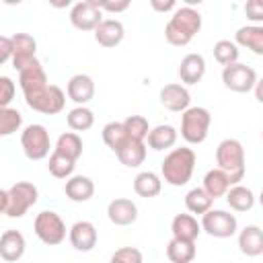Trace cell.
Instances as JSON below:
<instances>
[{"mask_svg":"<svg viewBox=\"0 0 263 263\" xmlns=\"http://www.w3.org/2000/svg\"><path fill=\"white\" fill-rule=\"evenodd\" d=\"M253 92H255V99L263 105V78H259V80H257V84H255Z\"/></svg>","mask_w":263,"mask_h":263,"instance_id":"45","label":"cell"},{"mask_svg":"<svg viewBox=\"0 0 263 263\" xmlns=\"http://www.w3.org/2000/svg\"><path fill=\"white\" fill-rule=\"evenodd\" d=\"M195 162H197V156H195V150L189 148V146H181V148H173L162 164H160V175H162V181L173 185V187H183L191 181L193 177V171H195Z\"/></svg>","mask_w":263,"mask_h":263,"instance_id":"2","label":"cell"},{"mask_svg":"<svg viewBox=\"0 0 263 263\" xmlns=\"http://www.w3.org/2000/svg\"><path fill=\"white\" fill-rule=\"evenodd\" d=\"M257 201H259V205H261V208H263V191H261V193H259V197H257Z\"/></svg>","mask_w":263,"mask_h":263,"instance_id":"46","label":"cell"},{"mask_svg":"<svg viewBox=\"0 0 263 263\" xmlns=\"http://www.w3.org/2000/svg\"><path fill=\"white\" fill-rule=\"evenodd\" d=\"M245 14L253 25H263V0H247Z\"/></svg>","mask_w":263,"mask_h":263,"instance_id":"41","label":"cell"},{"mask_svg":"<svg viewBox=\"0 0 263 263\" xmlns=\"http://www.w3.org/2000/svg\"><path fill=\"white\" fill-rule=\"evenodd\" d=\"M123 125H125V132H127L129 140L146 142V138L150 134V125H148V119L144 115H129V117L123 119Z\"/></svg>","mask_w":263,"mask_h":263,"instance_id":"37","label":"cell"},{"mask_svg":"<svg viewBox=\"0 0 263 263\" xmlns=\"http://www.w3.org/2000/svg\"><path fill=\"white\" fill-rule=\"evenodd\" d=\"M66 92L70 101L82 107L95 97V80L88 74H74L66 84Z\"/></svg>","mask_w":263,"mask_h":263,"instance_id":"17","label":"cell"},{"mask_svg":"<svg viewBox=\"0 0 263 263\" xmlns=\"http://www.w3.org/2000/svg\"><path fill=\"white\" fill-rule=\"evenodd\" d=\"M171 232H173V238L195 242L201 232V222H197L193 214H177L171 222Z\"/></svg>","mask_w":263,"mask_h":263,"instance_id":"22","label":"cell"},{"mask_svg":"<svg viewBox=\"0 0 263 263\" xmlns=\"http://www.w3.org/2000/svg\"><path fill=\"white\" fill-rule=\"evenodd\" d=\"M224 197H226V203H228L234 212H249V210L255 205V201H257L255 193H253L249 187L240 185V183H238V185H232Z\"/></svg>","mask_w":263,"mask_h":263,"instance_id":"28","label":"cell"},{"mask_svg":"<svg viewBox=\"0 0 263 263\" xmlns=\"http://www.w3.org/2000/svg\"><path fill=\"white\" fill-rule=\"evenodd\" d=\"M115 156L119 158L121 164L134 168V166H140L144 160H146V142H136V140H129L121 150L115 152Z\"/></svg>","mask_w":263,"mask_h":263,"instance_id":"31","label":"cell"},{"mask_svg":"<svg viewBox=\"0 0 263 263\" xmlns=\"http://www.w3.org/2000/svg\"><path fill=\"white\" fill-rule=\"evenodd\" d=\"M195 242L189 240H179V238H171L166 245V257L171 263H191L195 259Z\"/></svg>","mask_w":263,"mask_h":263,"instance_id":"30","label":"cell"},{"mask_svg":"<svg viewBox=\"0 0 263 263\" xmlns=\"http://www.w3.org/2000/svg\"><path fill=\"white\" fill-rule=\"evenodd\" d=\"M160 189H162V177H158L152 171H142L134 177V191L140 197H146V199L156 197Z\"/></svg>","mask_w":263,"mask_h":263,"instance_id":"27","label":"cell"},{"mask_svg":"<svg viewBox=\"0 0 263 263\" xmlns=\"http://www.w3.org/2000/svg\"><path fill=\"white\" fill-rule=\"evenodd\" d=\"M216 162L234 185L245 179V148L236 138H226L216 148Z\"/></svg>","mask_w":263,"mask_h":263,"instance_id":"4","label":"cell"},{"mask_svg":"<svg viewBox=\"0 0 263 263\" xmlns=\"http://www.w3.org/2000/svg\"><path fill=\"white\" fill-rule=\"evenodd\" d=\"M103 21V10L99 8L97 0H82L70 8V23L78 31H95Z\"/></svg>","mask_w":263,"mask_h":263,"instance_id":"11","label":"cell"},{"mask_svg":"<svg viewBox=\"0 0 263 263\" xmlns=\"http://www.w3.org/2000/svg\"><path fill=\"white\" fill-rule=\"evenodd\" d=\"M64 193H66V197L70 201L84 203V201H88L95 195V183L86 175H72L70 179H66Z\"/></svg>","mask_w":263,"mask_h":263,"instance_id":"18","label":"cell"},{"mask_svg":"<svg viewBox=\"0 0 263 263\" xmlns=\"http://www.w3.org/2000/svg\"><path fill=\"white\" fill-rule=\"evenodd\" d=\"M205 74V58L201 53H187L179 64L181 84H197Z\"/></svg>","mask_w":263,"mask_h":263,"instance_id":"21","label":"cell"},{"mask_svg":"<svg viewBox=\"0 0 263 263\" xmlns=\"http://www.w3.org/2000/svg\"><path fill=\"white\" fill-rule=\"evenodd\" d=\"M201 29V14L193 6H177L168 23L164 25V39L171 45L183 47L191 43V39L199 33Z\"/></svg>","mask_w":263,"mask_h":263,"instance_id":"1","label":"cell"},{"mask_svg":"<svg viewBox=\"0 0 263 263\" xmlns=\"http://www.w3.org/2000/svg\"><path fill=\"white\" fill-rule=\"evenodd\" d=\"M23 125V115L18 109L12 107H4L0 109V136H12L14 132H18Z\"/></svg>","mask_w":263,"mask_h":263,"instance_id":"38","label":"cell"},{"mask_svg":"<svg viewBox=\"0 0 263 263\" xmlns=\"http://www.w3.org/2000/svg\"><path fill=\"white\" fill-rule=\"evenodd\" d=\"M68 238H70V245L80 251V253H88L97 247V240H99V234H97V226L88 220H78L70 226V232H68Z\"/></svg>","mask_w":263,"mask_h":263,"instance_id":"15","label":"cell"},{"mask_svg":"<svg viewBox=\"0 0 263 263\" xmlns=\"http://www.w3.org/2000/svg\"><path fill=\"white\" fill-rule=\"evenodd\" d=\"M177 138H179V132H177L173 125H168V123H160V125H156V127L150 129L146 142H148V148L160 152V150H168V148H173V146L177 144Z\"/></svg>","mask_w":263,"mask_h":263,"instance_id":"26","label":"cell"},{"mask_svg":"<svg viewBox=\"0 0 263 263\" xmlns=\"http://www.w3.org/2000/svg\"><path fill=\"white\" fill-rule=\"evenodd\" d=\"M234 43L253 51L255 55H263V25H245L234 33Z\"/></svg>","mask_w":263,"mask_h":263,"instance_id":"23","label":"cell"},{"mask_svg":"<svg viewBox=\"0 0 263 263\" xmlns=\"http://www.w3.org/2000/svg\"><path fill=\"white\" fill-rule=\"evenodd\" d=\"M232 185H234L232 179H230L222 168L216 166V168H210V171L205 173L201 187L208 191V195H210L212 199H218V197H224Z\"/></svg>","mask_w":263,"mask_h":263,"instance_id":"25","label":"cell"},{"mask_svg":"<svg viewBox=\"0 0 263 263\" xmlns=\"http://www.w3.org/2000/svg\"><path fill=\"white\" fill-rule=\"evenodd\" d=\"M25 103L33 111H37V113L55 115V113L64 111V107H66V95H64V90L58 84H49L41 92H37L33 97H27Z\"/></svg>","mask_w":263,"mask_h":263,"instance_id":"9","label":"cell"},{"mask_svg":"<svg viewBox=\"0 0 263 263\" xmlns=\"http://www.w3.org/2000/svg\"><path fill=\"white\" fill-rule=\"evenodd\" d=\"M201 230L214 238H230L238 230L236 216L226 210H210L201 216Z\"/></svg>","mask_w":263,"mask_h":263,"instance_id":"8","label":"cell"},{"mask_svg":"<svg viewBox=\"0 0 263 263\" xmlns=\"http://www.w3.org/2000/svg\"><path fill=\"white\" fill-rule=\"evenodd\" d=\"M37 53V41L29 33H14L12 35V68L25 70L31 62H35Z\"/></svg>","mask_w":263,"mask_h":263,"instance_id":"13","label":"cell"},{"mask_svg":"<svg viewBox=\"0 0 263 263\" xmlns=\"http://www.w3.org/2000/svg\"><path fill=\"white\" fill-rule=\"evenodd\" d=\"M27 240L18 230H4L0 236V257L6 263H14L25 255Z\"/></svg>","mask_w":263,"mask_h":263,"instance_id":"19","label":"cell"},{"mask_svg":"<svg viewBox=\"0 0 263 263\" xmlns=\"http://www.w3.org/2000/svg\"><path fill=\"white\" fill-rule=\"evenodd\" d=\"M16 86L10 76H0V109L10 107V101L14 99Z\"/></svg>","mask_w":263,"mask_h":263,"instance_id":"40","label":"cell"},{"mask_svg":"<svg viewBox=\"0 0 263 263\" xmlns=\"http://www.w3.org/2000/svg\"><path fill=\"white\" fill-rule=\"evenodd\" d=\"M99 8L101 10H107V12H123L129 8V0H97Z\"/></svg>","mask_w":263,"mask_h":263,"instance_id":"42","label":"cell"},{"mask_svg":"<svg viewBox=\"0 0 263 263\" xmlns=\"http://www.w3.org/2000/svg\"><path fill=\"white\" fill-rule=\"evenodd\" d=\"M33 230H35L37 238L47 247H55V245L64 242L66 234L70 232V228H66V222L62 220V216L58 212H53V210L39 212L35 216Z\"/></svg>","mask_w":263,"mask_h":263,"instance_id":"6","label":"cell"},{"mask_svg":"<svg viewBox=\"0 0 263 263\" xmlns=\"http://www.w3.org/2000/svg\"><path fill=\"white\" fill-rule=\"evenodd\" d=\"M261 138H263V129H261Z\"/></svg>","mask_w":263,"mask_h":263,"instance_id":"47","label":"cell"},{"mask_svg":"<svg viewBox=\"0 0 263 263\" xmlns=\"http://www.w3.org/2000/svg\"><path fill=\"white\" fill-rule=\"evenodd\" d=\"M107 218L115 226H129L138 220V205L129 197H115L107 205Z\"/></svg>","mask_w":263,"mask_h":263,"instance_id":"16","label":"cell"},{"mask_svg":"<svg viewBox=\"0 0 263 263\" xmlns=\"http://www.w3.org/2000/svg\"><path fill=\"white\" fill-rule=\"evenodd\" d=\"M109 263H144V257L136 247H121L111 255Z\"/></svg>","mask_w":263,"mask_h":263,"instance_id":"39","label":"cell"},{"mask_svg":"<svg viewBox=\"0 0 263 263\" xmlns=\"http://www.w3.org/2000/svg\"><path fill=\"white\" fill-rule=\"evenodd\" d=\"M101 134H103V142H105L113 152L121 150V148L129 142V136H127V132H125L123 121H109V123L103 127Z\"/></svg>","mask_w":263,"mask_h":263,"instance_id":"32","label":"cell"},{"mask_svg":"<svg viewBox=\"0 0 263 263\" xmlns=\"http://www.w3.org/2000/svg\"><path fill=\"white\" fill-rule=\"evenodd\" d=\"M212 125V113L205 107H189L185 113H181V138L187 144H201Z\"/></svg>","mask_w":263,"mask_h":263,"instance_id":"5","label":"cell"},{"mask_svg":"<svg viewBox=\"0 0 263 263\" xmlns=\"http://www.w3.org/2000/svg\"><path fill=\"white\" fill-rule=\"evenodd\" d=\"M160 105L175 113H185L191 107V95L185 84L171 82L160 88Z\"/></svg>","mask_w":263,"mask_h":263,"instance_id":"14","label":"cell"},{"mask_svg":"<svg viewBox=\"0 0 263 263\" xmlns=\"http://www.w3.org/2000/svg\"><path fill=\"white\" fill-rule=\"evenodd\" d=\"M257 80H259L257 72L251 66H247V64L236 62V64H230V66L222 68V82H224L226 88H230L234 92H249V90H253Z\"/></svg>","mask_w":263,"mask_h":263,"instance_id":"10","label":"cell"},{"mask_svg":"<svg viewBox=\"0 0 263 263\" xmlns=\"http://www.w3.org/2000/svg\"><path fill=\"white\" fill-rule=\"evenodd\" d=\"M123 37H125V27L117 18H105L95 29V41L103 47H115L123 41Z\"/></svg>","mask_w":263,"mask_h":263,"instance_id":"20","label":"cell"},{"mask_svg":"<svg viewBox=\"0 0 263 263\" xmlns=\"http://www.w3.org/2000/svg\"><path fill=\"white\" fill-rule=\"evenodd\" d=\"M152 4V8L154 10H158V12H168V10H177V2L175 0H166V2H160V0H152L150 2Z\"/></svg>","mask_w":263,"mask_h":263,"instance_id":"44","label":"cell"},{"mask_svg":"<svg viewBox=\"0 0 263 263\" xmlns=\"http://www.w3.org/2000/svg\"><path fill=\"white\" fill-rule=\"evenodd\" d=\"M238 55H240V49L234 41L230 39H220L214 43V58L220 66H230V64H236L238 62Z\"/></svg>","mask_w":263,"mask_h":263,"instance_id":"36","label":"cell"},{"mask_svg":"<svg viewBox=\"0 0 263 263\" xmlns=\"http://www.w3.org/2000/svg\"><path fill=\"white\" fill-rule=\"evenodd\" d=\"M238 249L247 257H259L263 253V230L255 224L245 226L238 232Z\"/></svg>","mask_w":263,"mask_h":263,"instance_id":"24","label":"cell"},{"mask_svg":"<svg viewBox=\"0 0 263 263\" xmlns=\"http://www.w3.org/2000/svg\"><path fill=\"white\" fill-rule=\"evenodd\" d=\"M82 148H84L82 146V138L76 132H66V134H62L58 138L53 150L64 154V156H68V158H72V160H78L82 156Z\"/></svg>","mask_w":263,"mask_h":263,"instance_id":"33","label":"cell"},{"mask_svg":"<svg viewBox=\"0 0 263 263\" xmlns=\"http://www.w3.org/2000/svg\"><path fill=\"white\" fill-rule=\"evenodd\" d=\"M74 166H76V160L60 154V152H51L49 154V160H47V171L55 177V179H70L72 173H74Z\"/></svg>","mask_w":263,"mask_h":263,"instance_id":"35","label":"cell"},{"mask_svg":"<svg viewBox=\"0 0 263 263\" xmlns=\"http://www.w3.org/2000/svg\"><path fill=\"white\" fill-rule=\"evenodd\" d=\"M212 205H214V199L208 195L203 187H193L185 195V208L193 216H203L205 212L212 210Z\"/></svg>","mask_w":263,"mask_h":263,"instance_id":"29","label":"cell"},{"mask_svg":"<svg viewBox=\"0 0 263 263\" xmlns=\"http://www.w3.org/2000/svg\"><path fill=\"white\" fill-rule=\"evenodd\" d=\"M18 84H21V90H23V97H33L37 92H41L45 86H49L47 82V74L41 66L39 60L31 62L25 70L18 72Z\"/></svg>","mask_w":263,"mask_h":263,"instance_id":"12","label":"cell"},{"mask_svg":"<svg viewBox=\"0 0 263 263\" xmlns=\"http://www.w3.org/2000/svg\"><path fill=\"white\" fill-rule=\"evenodd\" d=\"M12 62V37H0V64Z\"/></svg>","mask_w":263,"mask_h":263,"instance_id":"43","label":"cell"},{"mask_svg":"<svg viewBox=\"0 0 263 263\" xmlns=\"http://www.w3.org/2000/svg\"><path fill=\"white\" fill-rule=\"evenodd\" d=\"M66 121H68V127L74 129L76 134H78V132H86V129H90V127L95 125V113H92L86 105H82V107L76 105L74 109L68 111Z\"/></svg>","mask_w":263,"mask_h":263,"instance_id":"34","label":"cell"},{"mask_svg":"<svg viewBox=\"0 0 263 263\" xmlns=\"http://www.w3.org/2000/svg\"><path fill=\"white\" fill-rule=\"evenodd\" d=\"M39 199V189L29 181H16L0 191V210L8 218H23Z\"/></svg>","mask_w":263,"mask_h":263,"instance_id":"3","label":"cell"},{"mask_svg":"<svg viewBox=\"0 0 263 263\" xmlns=\"http://www.w3.org/2000/svg\"><path fill=\"white\" fill-rule=\"evenodd\" d=\"M21 146L29 160H43L49 156L51 140L49 132L41 123H31L21 132Z\"/></svg>","mask_w":263,"mask_h":263,"instance_id":"7","label":"cell"}]
</instances>
